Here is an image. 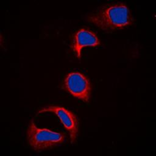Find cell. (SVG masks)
Instances as JSON below:
<instances>
[{"mask_svg":"<svg viewBox=\"0 0 156 156\" xmlns=\"http://www.w3.org/2000/svg\"><path fill=\"white\" fill-rule=\"evenodd\" d=\"M46 112L53 113L57 115L64 127L68 131L71 143H74L79 132V120L77 116L71 111L58 105L44 107L40 109L37 113L40 114Z\"/></svg>","mask_w":156,"mask_h":156,"instance_id":"4","label":"cell"},{"mask_svg":"<svg viewBox=\"0 0 156 156\" xmlns=\"http://www.w3.org/2000/svg\"><path fill=\"white\" fill-rule=\"evenodd\" d=\"M63 88L74 97L85 102L90 101L91 92V83L87 76L80 72L68 73L63 81Z\"/></svg>","mask_w":156,"mask_h":156,"instance_id":"3","label":"cell"},{"mask_svg":"<svg viewBox=\"0 0 156 156\" xmlns=\"http://www.w3.org/2000/svg\"><path fill=\"white\" fill-rule=\"evenodd\" d=\"M87 20L105 31L122 29L131 25L133 21L129 7L122 2L102 5L89 13Z\"/></svg>","mask_w":156,"mask_h":156,"instance_id":"1","label":"cell"},{"mask_svg":"<svg viewBox=\"0 0 156 156\" xmlns=\"http://www.w3.org/2000/svg\"><path fill=\"white\" fill-rule=\"evenodd\" d=\"M29 146L36 152H41L59 146L65 139V135L46 128L38 127L32 119L27 130Z\"/></svg>","mask_w":156,"mask_h":156,"instance_id":"2","label":"cell"},{"mask_svg":"<svg viewBox=\"0 0 156 156\" xmlns=\"http://www.w3.org/2000/svg\"><path fill=\"white\" fill-rule=\"evenodd\" d=\"M101 42L95 33L89 29L81 28L74 35L72 43V49L76 57L80 58L81 51L84 47H95L100 44Z\"/></svg>","mask_w":156,"mask_h":156,"instance_id":"5","label":"cell"}]
</instances>
